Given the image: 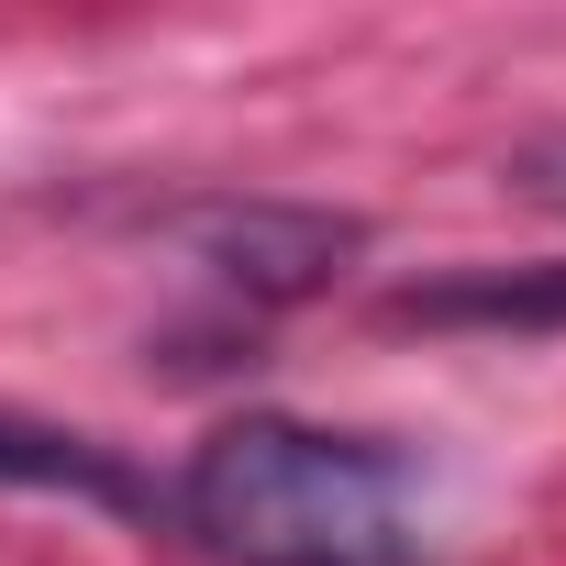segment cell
<instances>
[{"mask_svg": "<svg viewBox=\"0 0 566 566\" xmlns=\"http://www.w3.org/2000/svg\"><path fill=\"white\" fill-rule=\"evenodd\" d=\"M178 522L222 566H411L400 455H378L356 433L277 422V411H244L189 455Z\"/></svg>", "mask_w": 566, "mask_h": 566, "instance_id": "6da1fadb", "label": "cell"}, {"mask_svg": "<svg viewBox=\"0 0 566 566\" xmlns=\"http://www.w3.org/2000/svg\"><path fill=\"white\" fill-rule=\"evenodd\" d=\"M189 244L233 277V290H266V301H301L334 277V255H356V222H323V211H277V200H244V211H200Z\"/></svg>", "mask_w": 566, "mask_h": 566, "instance_id": "7a4b0ae2", "label": "cell"}, {"mask_svg": "<svg viewBox=\"0 0 566 566\" xmlns=\"http://www.w3.org/2000/svg\"><path fill=\"white\" fill-rule=\"evenodd\" d=\"M400 323H511V334H533V323H566V266H467V277H433V290H411L400 301Z\"/></svg>", "mask_w": 566, "mask_h": 566, "instance_id": "3957f363", "label": "cell"}, {"mask_svg": "<svg viewBox=\"0 0 566 566\" xmlns=\"http://www.w3.org/2000/svg\"><path fill=\"white\" fill-rule=\"evenodd\" d=\"M0 478H23V489H78V500H112V511H134V478H123L112 455H90L78 433L12 422V411H0Z\"/></svg>", "mask_w": 566, "mask_h": 566, "instance_id": "277c9868", "label": "cell"}, {"mask_svg": "<svg viewBox=\"0 0 566 566\" xmlns=\"http://www.w3.org/2000/svg\"><path fill=\"white\" fill-rule=\"evenodd\" d=\"M511 178H522L533 200H566V134H533V145L511 156Z\"/></svg>", "mask_w": 566, "mask_h": 566, "instance_id": "5b68a950", "label": "cell"}]
</instances>
